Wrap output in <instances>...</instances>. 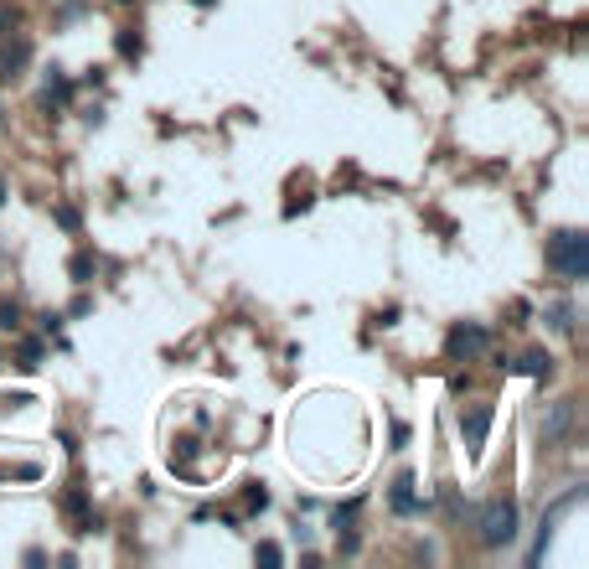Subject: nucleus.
Here are the masks:
<instances>
[{"label": "nucleus", "instance_id": "nucleus-1", "mask_svg": "<svg viewBox=\"0 0 589 569\" xmlns=\"http://www.w3.org/2000/svg\"><path fill=\"white\" fill-rule=\"evenodd\" d=\"M548 264H553L564 280H584V275H589V238H584L579 228H558L553 244H548Z\"/></svg>", "mask_w": 589, "mask_h": 569}, {"label": "nucleus", "instance_id": "nucleus-2", "mask_svg": "<svg viewBox=\"0 0 589 569\" xmlns=\"http://www.w3.org/2000/svg\"><path fill=\"white\" fill-rule=\"evenodd\" d=\"M512 538H517V502H507V497L486 502V513H481V544L486 549H502V544H512Z\"/></svg>", "mask_w": 589, "mask_h": 569}, {"label": "nucleus", "instance_id": "nucleus-3", "mask_svg": "<svg viewBox=\"0 0 589 569\" xmlns=\"http://www.w3.org/2000/svg\"><path fill=\"white\" fill-rule=\"evenodd\" d=\"M486 342H491V337H486V326H476V321H460L455 332L445 337V352L455 357V363H476V357L486 352Z\"/></svg>", "mask_w": 589, "mask_h": 569}, {"label": "nucleus", "instance_id": "nucleus-4", "mask_svg": "<svg viewBox=\"0 0 589 569\" xmlns=\"http://www.w3.org/2000/svg\"><path fill=\"white\" fill-rule=\"evenodd\" d=\"M26 57H31V42H16V47H6V52H0V78H16V73L26 68Z\"/></svg>", "mask_w": 589, "mask_h": 569}, {"label": "nucleus", "instance_id": "nucleus-5", "mask_svg": "<svg viewBox=\"0 0 589 569\" xmlns=\"http://www.w3.org/2000/svg\"><path fill=\"white\" fill-rule=\"evenodd\" d=\"M486 425H491V409H476V414H471V425H465V445H471V451H481Z\"/></svg>", "mask_w": 589, "mask_h": 569}, {"label": "nucleus", "instance_id": "nucleus-6", "mask_svg": "<svg viewBox=\"0 0 589 569\" xmlns=\"http://www.w3.org/2000/svg\"><path fill=\"white\" fill-rule=\"evenodd\" d=\"M517 368L533 373V378H543V373H553V357H548V352H527V357H517Z\"/></svg>", "mask_w": 589, "mask_h": 569}, {"label": "nucleus", "instance_id": "nucleus-7", "mask_svg": "<svg viewBox=\"0 0 589 569\" xmlns=\"http://www.w3.org/2000/svg\"><path fill=\"white\" fill-rule=\"evenodd\" d=\"M414 507V476H398V487H393V513H409Z\"/></svg>", "mask_w": 589, "mask_h": 569}, {"label": "nucleus", "instance_id": "nucleus-8", "mask_svg": "<svg viewBox=\"0 0 589 569\" xmlns=\"http://www.w3.org/2000/svg\"><path fill=\"white\" fill-rule=\"evenodd\" d=\"M259 559H264V564H279V559H285V554H279L274 544H259Z\"/></svg>", "mask_w": 589, "mask_h": 569}, {"label": "nucleus", "instance_id": "nucleus-9", "mask_svg": "<svg viewBox=\"0 0 589 569\" xmlns=\"http://www.w3.org/2000/svg\"><path fill=\"white\" fill-rule=\"evenodd\" d=\"M0 26H16V6H0Z\"/></svg>", "mask_w": 589, "mask_h": 569}, {"label": "nucleus", "instance_id": "nucleus-10", "mask_svg": "<svg viewBox=\"0 0 589 569\" xmlns=\"http://www.w3.org/2000/svg\"><path fill=\"white\" fill-rule=\"evenodd\" d=\"M0 202H6V182H0Z\"/></svg>", "mask_w": 589, "mask_h": 569}, {"label": "nucleus", "instance_id": "nucleus-11", "mask_svg": "<svg viewBox=\"0 0 589 569\" xmlns=\"http://www.w3.org/2000/svg\"><path fill=\"white\" fill-rule=\"evenodd\" d=\"M197 6H212V0H197Z\"/></svg>", "mask_w": 589, "mask_h": 569}]
</instances>
